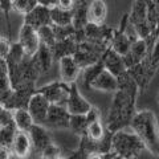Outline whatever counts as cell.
<instances>
[{"mask_svg":"<svg viewBox=\"0 0 159 159\" xmlns=\"http://www.w3.org/2000/svg\"><path fill=\"white\" fill-rule=\"evenodd\" d=\"M138 94L118 90L114 93L113 101L109 114L106 117L105 126L110 133H117L119 130H123L126 127H130V123L133 121L134 116L137 114L135 111V99Z\"/></svg>","mask_w":159,"mask_h":159,"instance_id":"obj_1","label":"cell"},{"mask_svg":"<svg viewBox=\"0 0 159 159\" xmlns=\"http://www.w3.org/2000/svg\"><path fill=\"white\" fill-rule=\"evenodd\" d=\"M130 129L143 142L146 150L159 157V125L155 114L151 110L137 111L130 123Z\"/></svg>","mask_w":159,"mask_h":159,"instance_id":"obj_2","label":"cell"},{"mask_svg":"<svg viewBox=\"0 0 159 159\" xmlns=\"http://www.w3.org/2000/svg\"><path fill=\"white\" fill-rule=\"evenodd\" d=\"M145 145L133 130L126 129L113 134L111 138V152L122 159H137L145 150Z\"/></svg>","mask_w":159,"mask_h":159,"instance_id":"obj_3","label":"cell"},{"mask_svg":"<svg viewBox=\"0 0 159 159\" xmlns=\"http://www.w3.org/2000/svg\"><path fill=\"white\" fill-rule=\"evenodd\" d=\"M129 23L137 32L139 39L148 40L150 37H154L147 17V2L142 0L133 2L131 12L129 15Z\"/></svg>","mask_w":159,"mask_h":159,"instance_id":"obj_4","label":"cell"},{"mask_svg":"<svg viewBox=\"0 0 159 159\" xmlns=\"http://www.w3.org/2000/svg\"><path fill=\"white\" fill-rule=\"evenodd\" d=\"M106 51L107 49L102 48V47H98V45H94V44H90L88 41H84L77 45L76 53H74L73 57L76 60L80 69L84 70V69H86L89 66L98 64L102 60Z\"/></svg>","mask_w":159,"mask_h":159,"instance_id":"obj_5","label":"cell"},{"mask_svg":"<svg viewBox=\"0 0 159 159\" xmlns=\"http://www.w3.org/2000/svg\"><path fill=\"white\" fill-rule=\"evenodd\" d=\"M37 93L43 94L51 105L66 107L69 96H70V85L62 81H53L39 88Z\"/></svg>","mask_w":159,"mask_h":159,"instance_id":"obj_6","label":"cell"},{"mask_svg":"<svg viewBox=\"0 0 159 159\" xmlns=\"http://www.w3.org/2000/svg\"><path fill=\"white\" fill-rule=\"evenodd\" d=\"M114 31L116 29H111L106 27L105 24L103 25H94V24H88L84 29V33H85V41L94 44V45L102 47L105 49L110 48L111 44V39L114 36Z\"/></svg>","mask_w":159,"mask_h":159,"instance_id":"obj_7","label":"cell"},{"mask_svg":"<svg viewBox=\"0 0 159 159\" xmlns=\"http://www.w3.org/2000/svg\"><path fill=\"white\" fill-rule=\"evenodd\" d=\"M36 92L37 89L34 88V85H24L21 88L16 89V90H13L7 101L3 103V106L7 107L11 111L27 110L29 102H31V98Z\"/></svg>","mask_w":159,"mask_h":159,"instance_id":"obj_8","label":"cell"},{"mask_svg":"<svg viewBox=\"0 0 159 159\" xmlns=\"http://www.w3.org/2000/svg\"><path fill=\"white\" fill-rule=\"evenodd\" d=\"M129 24V15H125L121 20V25L118 29L114 31V36L111 39V44H110V49L118 53L119 56L125 57L126 54L130 51V48L133 45V41L126 33V28Z\"/></svg>","mask_w":159,"mask_h":159,"instance_id":"obj_9","label":"cell"},{"mask_svg":"<svg viewBox=\"0 0 159 159\" xmlns=\"http://www.w3.org/2000/svg\"><path fill=\"white\" fill-rule=\"evenodd\" d=\"M17 43L21 45L27 57H33L40 49V45H41L37 31L27 25V24H23V27L20 28Z\"/></svg>","mask_w":159,"mask_h":159,"instance_id":"obj_10","label":"cell"},{"mask_svg":"<svg viewBox=\"0 0 159 159\" xmlns=\"http://www.w3.org/2000/svg\"><path fill=\"white\" fill-rule=\"evenodd\" d=\"M51 103L48 102V99L40 93H34L33 97L31 98V102L28 105L27 110L31 114V117L33 119L34 125L39 126H44L49 113V109H51Z\"/></svg>","mask_w":159,"mask_h":159,"instance_id":"obj_11","label":"cell"},{"mask_svg":"<svg viewBox=\"0 0 159 159\" xmlns=\"http://www.w3.org/2000/svg\"><path fill=\"white\" fill-rule=\"evenodd\" d=\"M70 114L66 110V107L54 106L52 105L49 109L47 121L44 127L48 130H61V129H69L70 125Z\"/></svg>","mask_w":159,"mask_h":159,"instance_id":"obj_12","label":"cell"},{"mask_svg":"<svg viewBox=\"0 0 159 159\" xmlns=\"http://www.w3.org/2000/svg\"><path fill=\"white\" fill-rule=\"evenodd\" d=\"M93 106L89 103L78 90L77 84L70 85V96H69L66 110L70 116H86Z\"/></svg>","mask_w":159,"mask_h":159,"instance_id":"obj_13","label":"cell"},{"mask_svg":"<svg viewBox=\"0 0 159 159\" xmlns=\"http://www.w3.org/2000/svg\"><path fill=\"white\" fill-rule=\"evenodd\" d=\"M148 54H150V47H148L147 41L146 40L139 39L135 43H133L130 51H129V53L123 57V60H125L127 69H130L133 66L138 65V64L146 61L148 58Z\"/></svg>","mask_w":159,"mask_h":159,"instance_id":"obj_14","label":"cell"},{"mask_svg":"<svg viewBox=\"0 0 159 159\" xmlns=\"http://www.w3.org/2000/svg\"><path fill=\"white\" fill-rule=\"evenodd\" d=\"M24 24L32 27L33 29H41L44 27L52 25V19H51V9L37 4V7L32 12L24 16Z\"/></svg>","mask_w":159,"mask_h":159,"instance_id":"obj_15","label":"cell"},{"mask_svg":"<svg viewBox=\"0 0 159 159\" xmlns=\"http://www.w3.org/2000/svg\"><path fill=\"white\" fill-rule=\"evenodd\" d=\"M29 137H31V141H32L33 150L36 151L39 155H41L49 146L54 143L52 141L51 133H49L48 129H45L44 126L33 125L31 131H29Z\"/></svg>","mask_w":159,"mask_h":159,"instance_id":"obj_16","label":"cell"},{"mask_svg":"<svg viewBox=\"0 0 159 159\" xmlns=\"http://www.w3.org/2000/svg\"><path fill=\"white\" fill-rule=\"evenodd\" d=\"M58 70H60V76H61V81L72 85L76 84L77 78L81 74V69L77 65L76 60L73 56L69 57H64L58 61Z\"/></svg>","mask_w":159,"mask_h":159,"instance_id":"obj_17","label":"cell"},{"mask_svg":"<svg viewBox=\"0 0 159 159\" xmlns=\"http://www.w3.org/2000/svg\"><path fill=\"white\" fill-rule=\"evenodd\" d=\"M102 64H103V68L106 69L109 73H111L114 77H119L122 76L123 73L127 72V66L125 64V60H123L122 56H119L118 53H116L114 51H111L110 48L105 52L102 57Z\"/></svg>","mask_w":159,"mask_h":159,"instance_id":"obj_18","label":"cell"},{"mask_svg":"<svg viewBox=\"0 0 159 159\" xmlns=\"http://www.w3.org/2000/svg\"><path fill=\"white\" fill-rule=\"evenodd\" d=\"M89 88L96 89V90H101V92L116 93L118 90V80L111 73H109L106 69H103L90 82V86Z\"/></svg>","mask_w":159,"mask_h":159,"instance_id":"obj_19","label":"cell"},{"mask_svg":"<svg viewBox=\"0 0 159 159\" xmlns=\"http://www.w3.org/2000/svg\"><path fill=\"white\" fill-rule=\"evenodd\" d=\"M32 148V141L29 137V133H23V131H16L11 146L12 155H15L19 159H27L29 157Z\"/></svg>","mask_w":159,"mask_h":159,"instance_id":"obj_20","label":"cell"},{"mask_svg":"<svg viewBox=\"0 0 159 159\" xmlns=\"http://www.w3.org/2000/svg\"><path fill=\"white\" fill-rule=\"evenodd\" d=\"M89 4H90V2H85V0H77V2H74V7L72 9V13H73L72 25L77 32L84 31L85 27L89 24V20H88Z\"/></svg>","mask_w":159,"mask_h":159,"instance_id":"obj_21","label":"cell"},{"mask_svg":"<svg viewBox=\"0 0 159 159\" xmlns=\"http://www.w3.org/2000/svg\"><path fill=\"white\" fill-rule=\"evenodd\" d=\"M107 15V6L103 0H93L89 4L88 11V20L89 24L94 25H103Z\"/></svg>","mask_w":159,"mask_h":159,"instance_id":"obj_22","label":"cell"},{"mask_svg":"<svg viewBox=\"0 0 159 159\" xmlns=\"http://www.w3.org/2000/svg\"><path fill=\"white\" fill-rule=\"evenodd\" d=\"M77 41L74 40V37H69L61 41H57L54 44V47L51 48L52 54H53V60L60 61L64 57H69V56H74L77 49Z\"/></svg>","mask_w":159,"mask_h":159,"instance_id":"obj_23","label":"cell"},{"mask_svg":"<svg viewBox=\"0 0 159 159\" xmlns=\"http://www.w3.org/2000/svg\"><path fill=\"white\" fill-rule=\"evenodd\" d=\"M32 58H33L34 65H36V68L39 69L40 74L48 72L52 66V62H53V54H52L51 48H48L47 45H44V44L40 45V49Z\"/></svg>","mask_w":159,"mask_h":159,"instance_id":"obj_24","label":"cell"},{"mask_svg":"<svg viewBox=\"0 0 159 159\" xmlns=\"http://www.w3.org/2000/svg\"><path fill=\"white\" fill-rule=\"evenodd\" d=\"M13 89L9 81L8 76V66L6 60L0 58V105H3L4 102L8 99V97L12 94Z\"/></svg>","mask_w":159,"mask_h":159,"instance_id":"obj_25","label":"cell"},{"mask_svg":"<svg viewBox=\"0 0 159 159\" xmlns=\"http://www.w3.org/2000/svg\"><path fill=\"white\" fill-rule=\"evenodd\" d=\"M106 133H107L106 126L102 123L101 118H98V119H96V121L89 122V125H88V133H86L85 137L89 139V141H92L94 143H99L103 138H105Z\"/></svg>","mask_w":159,"mask_h":159,"instance_id":"obj_26","label":"cell"},{"mask_svg":"<svg viewBox=\"0 0 159 159\" xmlns=\"http://www.w3.org/2000/svg\"><path fill=\"white\" fill-rule=\"evenodd\" d=\"M13 122H15V126H16L17 131H23V133H29L34 125L33 119L28 110L13 111Z\"/></svg>","mask_w":159,"mask_h":159,"instance_id":"obj_27","label":"cell"},{"mask_svg":"<svg viewBox=\"0 0 159 159\" xmlns=\"http://www.w3.org/2000/svg\"><path fill=\"white\" fill-rule=\"evenodd\" d=\"M51 19H52V25L56 27H69L72 25L73 21V13L72 11H64L58 7L51 9Z\"/></svg>","mask_w":159,"mask_h":159,"instance_id":"obj_28","label":"cell"},{"mask_svg":"<svg viewBox=\"0 0 159 159\" xmlns=\"http://www.w3.org/2000/svg\"><path fill=\"white\" fill-rule=\"evenodd\" d=\"M69 130L77 134L81 138H84L88 133V119L86 116H72L70 117V125Z\"/></svg>","mask_w":159,"mask_h":159,"instance_id":"obj_29","label":"cell"},{"mask_svg":"<svg viewBox=\"0 0 159 159\" xmlns=\"http://www.w3.org/2000/svg\"><path fill=\"white\" fill-rule=\"evenodd\" d=\"M37 0H12V9L25 16L37 7Z\"/></svg>","mask_w":159,"mask_h":159,"instance_id":"obj_30","label":"cell"},{"mask_svg":"<svg viewBox=\"0 0 159 159\" xmlns=\"http://www.w3.org/2000/svg\"><path fill=\"white\" fill-rule=\"evenodd\" d=\"M103 69L105 68H103L102 61H99L98 64H96V65H92V66H89L86 69H84L81 76H82V82H84V85H85V88L90 86V82L96 78V76L99 72L103 70Z\"/></svg>","mask_w":159,"mask_h":159,"instance_id":"obj_31","label":"cell"},{"mask_svg":"<svg viewBox=\"0 0 159 159\" xmlns=\"http://www.w3.org/2000/svg\"><path fill=\"white\" fill-rule=\"evenodd\" d=\"M16 131H17V129H16V126H15V125L0 129V147L11 148Z\"/></svg>","mask_w":159,"mask_h":159,"instance_id":"obj_32","label":"cell"},{"mask_svg":"<svg viewBox=\"0 0 159 159\" xmlns=\"http://www.w3.org/2000/svg\"><path fill=\"white\" fill-rule=\"evenodd\" d=\"M37 33H39V37H40V41H41V44L47 45L48 48H53L54 44L57 43L52 25H48V27H44L41 29H39Z\"/></svg>","mask_w":159,"mask_h":159,"instance_id":"obj_33","label":"cell"},{"mask_svg":"<svg viewBox=\"0 0 159 159\" xmlns=\"http://www.w3.org/2000/svg\"><path fill=\"white\" fill-rule=\"evenodd\" d=\"M148 61H150V69L151 73L154 74L159 66V34L154 40V44L150 49V54H148Z\"/></svg>","mask_w":159,"mask_h":159,"instance_id":"obj_34","label":"cell"},{"mask_svg":"<svg viewBox=\"0 0 159 159\" xmlns=\"http://www.w3.org/2000/svg\"><path fill=\"white\" fill-rule=\"evenodd\" d=\"M15 125L13 122V111L8 110L7 107H4L3 105H0V129L8 127Z\"/></svg>","mask_w":159,"mask_h":159,"instance_id":"obj_35","label":"cell"},{"mask_svg":"<svg viewBox=\"0 0 159 159\" xmlns=\"http://www.w3.org/2000/svg\"><path fill=\"white\" fill-rule=\"evenodd\" d=\"M12 43L4 36H0V58L7 60L9 52H11Z\"/></svg>","mask_w":159,"mask_h":159,"instance_id":"obj_36","label":"cell"},{"mask_svg":"<svg viewBox=\"0 0 159 159\" xmlns=\"http://www.w3.org/2000/svg\"><path fill=\"white\" fill-rule=\"evenodd\" d=\"M0 9L6 13L7 16V23H8V33L11 34V23H9V16L8 13L9 11L12 9V2H9V0H0Z\"/></svg>","mask_w":159,"mask_h":159,"instance_id":"obj_37","label":"cell"},{"mask_svg":"<svg viewBox=\"0 0 159 159\" xmlns=\"http://www.w3.org/2000/svg\"><path fill=\"white\" fill-rule=\"evenodd\" d=\"M57 7L64 11H72L74 7V0H58Z\"/></svg>","mask_w":159,"mask_h":159,"instance_id":"obj_38","label":"cell"},{"mask_svg":"<svg viewBox=\"0 0 159 159\" xmlns=\"http://www.w3.org/2000/svg\"><path fill=\"white\" fill-rule=\"evenodd\" d=\"M37 3L40 4V6L45 7L48 9H53V8L57 7L58 0H37Z\"/></svg>","mask_w":159,"mask_h":159,"instance_id":"obj_39","label":"cell"},{"mask_svg":"<svg viewBox=\"0 0 159 159\" xmlns=\"http://www.w3.org/2000/svg\"><path fill=\"white\" fill-rule=\"evenodd\" d=\"M12 151L8 147H0V159H11Z\"/></svg>","mask_w":159,"mask_h":159,"instance_id":"obj_40","label":"cell"},{"mask_svg":"<svg viewBox=\"0 0 159 159\" xmlns=\"http://www.w3.org/2000/svg\"><path fill=\"white\" fill-rule=\"evenodd\" d=\"M113 152L110 154H89L86 159H110Z\"/></svg>","mask_w":159,"mask_h":159,"instance_id":"obj_41","label":"cell"},{"mask_svg":"<svg viewBox=\"0 0 159 159\" xmlns=\"http://www.w3.org/2000/svg\"><path fill=\"white\" fill-rule=\"evenodd\" d=\"M155 9H157V19H158V31H157V36L159 34V2H155Z\"/></svg>","mask_w":159,"mask_h":159,"instance_id":"obj_42","label":"cell"},{"mask_svg":"<svg viewBox=\"0 0 159 159\" xmlns=\"http://www.w3.org/2000/svg\"><path fill=\"white\" fill-rule=\"evenodd\" d=\"M110 159H122V158H121V157H118V155H114V154H113Z\"/></svg>","mask_w":159,"mask_h":159,"instance_id":"obj_43","label":"cell"},{"mask_svg":"<svg viewBox=\"0 0 159 159\" xmlns=\"http://www.w3.org/2000/svg\"><path fill=\"white\" fill-rule=\"evenodd\" d=\"M157 101H158V103H159V93H158V96H157Z\"/></svg>","mask_w":159,"mask_h":159,"instance_id":"obj_44","label":"cell"}]
</instances>
